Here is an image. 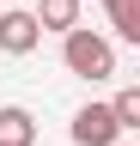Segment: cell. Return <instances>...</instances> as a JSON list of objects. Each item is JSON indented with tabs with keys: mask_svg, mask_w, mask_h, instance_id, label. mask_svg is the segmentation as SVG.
<instances>
[{
	"mask_svg": "<svg viewBox=\"0 0 140 146\" xmlns=\"http://www.w3.org/2000/svg\"><path fill=\"white\" fill-rule=\"evenodd\" d=\"M31 18H37V31H73L79 25V0H37V6H31Z\"/></svg>",
	"mask_w": 140,
	"mask_h": 146,
	"instance_id": "obj_5",
	"label": "cell"
},
{
	"mask_svg": "<svg viewBox=\"0 0 140 146\" xmlns=\"http://www.w3.org/2000/svg\"><path fill=\"white\" fill-rule=\"evenodd\" d=\"M110 116H116V128H122V134H134V128H140V91H134V85H128V91H116Z\"/></svg>",
	"mask_w": 140,
	"mask_h": 146,
	"instance_id": "obj_7",
	"label": "cell"
},
{
	"mask_svg": "<svg viewBox=\"0 0 140 146\" xmlns=\"http://www.w3.org/2000/svg\"><path fill=\"white\" fill-rule=\"evenodd\" d=\"M61 61H67V73H79V79H110L116 73V43L110 36H98V31H85V25H73L61 36Z\"/></svg>",
	"mask_w": 140,
	"mask_h": 146,
	"instance_id": "obj_1",
	"label": "cell"
},
{
	"mask_svg": "<svg viewBox=\"0 0 140 146\" xmlns=\"http://www.w3.org/2000/svg\"><path fill=\"white\" fill-rule=\"evenodd\" d=\"M0 6H6V0H0Z\"/></svg>",
	"mask_w": 140,
	"mask_h": 146,
	"instance_id": "obj_9",
	"label": "cell"
},
{
	"mask_svg": "<svg viewBox=\"0 0 140 146\" xmlns=\"http://www.w3.org/2000/svg\"><path fill=\"white\" fill-rule=\"evenodd\" d=\"M104 6H110V25L122 43H140V0H104Z\"/></svg>",
	"mask_w": 140,
	"mask_h": 146,
	"instance_id": "obj_6",
	"label": "cell"
},
{
	"mask_svg": "<svg viewBox=\"0 0 140 146\" xmlns=\"http://www.w3.org/2000/svg\"><path fill=\"white\" fill-rule=\"evenodd\" d=\"M37 43H43L37 18H31L25 6H0V49H6V55H31Z\"/></svg>",
	"mask_w": 140,
	"mask_h": 146,
	"instance_id": "obj_3",
	"label": "cell"
},
{
	"mask_svg": "<svg viewBox=\"0 0 140 146\" xmlns=\"http://www.w3.org/2000/svg\"><path fill=\"white\" fill-rule=\"evenodd\" d=\"M0 146H37V116L19 104H6L0 110Z\"/></svg>",
	"mask_w": 140,
	"mask_h": 146,
	"instance_id": "obj_4",
	"label": "cell"
},
{
	"mask_svg": "<svg viewBox=\"0 0 140 146\" xmlns=\"http://www.w3.org/2000/svg\"><path fill=\"white\" fill-rule=\"evenodd\" d=\"M116 140H122V128L110 116V104H85L73 116V146H116Z\"/></svg>",
	"mask_w": 140,
	"mask_h": 146,
	"instance_id": "obj_2",
	"label": "cell"
},
{
	"mask_svg": "<svg viewBox=\"0 0 140 146\" xmlns=\"http://www.w3.org/2000/svg\"><path fill=\"white\" fill-rule=\"evenodd\" d=\"M116 146H134V140H116Z\"/></svg>",
	"mask_w": 140,
	"mask_h": 146,
	"instance_id": "obj_8",
	"label": "cell"
}]
</instances>
